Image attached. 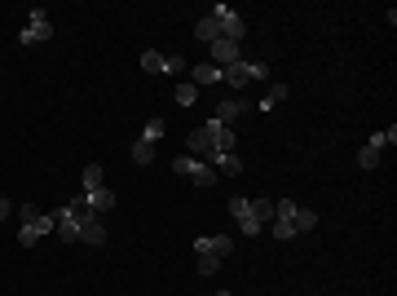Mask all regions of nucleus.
<instances>
[{"mask_svg": "<svg viewBox=\"0 0 397 296\" xmlns=\"http://www.w3.org/2000/svg\"><path fill=\"white\" fill-rule=\"evenodd\" d=\"M252 212H256L261 226H265V221H274V199H256V204H252Z\"/></svg>", "mask_w": 397, "mask_h": 296, "instance_id": "nucleus-25", "label": "nucleus"}, {"mask_svg": "<svg viewBox=\"0 0 397 296\" xmlns=\"http://www.w3.org/2000/svg\"><path fill=\"white\" fill-rule=\"evenodd\" d=\"M141 71H150V76H182V71H186V58H182V53L146 49V53H141Z\"/></svg>", "mask_w": 397, "mask_h": 296, "instance_id": "nucleus-2", "label": "nucleus"}, {"mask_svg": "<svg viewBox=\"0 0 397 296\" xmlns=\"http://www.w3.org/2000/svg\"><path fill=\"white\" fill-rule=\"evenodd\" d=\"M22 221H27V226L18 230V243H22V247H31L35 239H40V234H49V230L58 226L49 212H35V204H22Z\"/></svg>", "mask_w": 397, "mask_h": 296, "instance_id": "nucleus-1", "label": "nucleus"}, {"mask_svg": "<svg viewBox=\"0 0 397 296\" xmlns=\"http://www.w3.org/2000/svg\"><path fill=\"white\" fill-rule=\"evenodd\" d=\"M208 128H212V159L216 155H234V128L212 124V120H208Z\"/></svg>", "mask_w": 397, "mask_h": 296, "instance_id": "nucleus-10", "label": "nucleus"}, {"mask_svg": "<svg viewBox=\"0 0 397 296\" xmlns=\"http://www.w3.org/2000/svg\"><path fill=\"white\" fill-rule=\"evenodd\" d=\"M318 226V212H309V208H296L292 217H283V221H274V239H292V234H305V230H314Z\"/></svg>", "mask_w": 397, "mask_h": 296, "instance_id": "nucleus-3", "label": "nucleus"}, {"mask_svg": "<svg viewBox=\"0 0 397 296\" xmlns=\"http://www.w3.org/2000/svg\"><path fill=\"white\" fill-rule=\"evenodd\" d=\"M234 62H243V49H238V40H212V67H234Z\"/></svg>", "mask_w": 397, "mask_h": 296, "instance_id": "nucleus-9", "label": "nucleus"}, {"mask_svg": "<svg viewBox=\"0 0 397 296\" xmlns=\"http://www.w3.org/2000/svg\"><path fill=\"white\" fill-rule=\"evenodd\" d=\"M49 35H53V22H49V14H44V9H35V14H31V22L22 27V35H18V40H22V44H44Z\"/></svg>", "mask_w": 397, "mask_h": 296, "instance_id": "nucleus-6", "label": "nucleus"}, {"mask_svg": "<svg viewBox=\"0 0 397 296\" xmlns=\"http://www.w3.org/2000/svg\"><path fill=\"white\" fill-rule=\"evenodd\" d=\"M221 80L225 85H265V80H270V67L265 62H234V67L221 71Z\"/></svg>", "mask_w": 397, "mask_h": 296, "instance_id": "nucleus-4", "label": "nucleus"}, {"mask_svg": "<svg viewBox=\"0 0 397 296\" xmlns=\"http://www.w3.org/2000/svg\"><path fill=\"white\" fill-rule=\"evenodd\" d=\"M102 186H106V177H102V168H98V164H89V168H84V195L102 191Z\"/></svg>", "mask_w": 397, "mask_h": 296, "instance_id": "nucleus-21", "label": "nucleus"}, {"mask_svg": "<svg viewBox=\"0 0 397 296\" xmlns=\"http://www.w3.org/2000/svg\"><path fill=\"white\" fill-rule=\"evenodd\" d=\"M243 111H247V102L230 98V102H221V106H216V120H212V124H225V128H234V120H238Z\"/></svg>", "mask_w": 397, "mask_h": 296, "instance_id": "nucleus-14", "label": "nucleus"}, {"mask_svg": "<svg viewBox=\"0 0 397 296\" xmlns=\"http://www.w3.org/2000/svg\"><path fill=\"white\" fill-rule=\"evenodd\" d=\"M384 146H389V133H376L362 150H358V164H362V168H376L380 155H384Z\"/></svg>", "mask_w": 397, "mask_h": 296, "instance_id": "nucleus-11", "label": "nucleus"}, {"mask_svg": "<svg viewBox=\"0 0 397 296\" xmlns=\"http://www.w3.org/2000/svg\"><path fill=\"white\" fill-rule=\"evenodd\" d=\"M199 270H203V275H216V270H221V261H212V256H199Z\"/></svg>", "mask_w": 397, "mask_h": 296, "instance_id": "nucleus-27", "label": "nucleus"}, {"mask_svg": "<svg viewBox=\"0 0 397 296\" xmlns=\"http://www.w3.org/2000/svg\"><path fill=\"white\" fill-rule=\"evenodd\" d=\"M195 85H221V67L199 62V67H195Z\"/></svg>", "mask_w": 397, "mask_h": 296, "instance_id": "nucleus-20", "label": "nucleus"}, {"mask_svg": "<svg viewBox=\"0 0 397 296\" xmlns=\"http://www.w3.org/2000/svg\"><path fill=\"white\" fill-rule=\"evenodd\" d=\"M164 133H168V124H164V120H150L146 128H141V137H150V141H164Z\"/></svg>", "mask_w": 397, "mask_h": 296, "instance_id": "nucleus-26", "label": "nucleus"}, {"mask_svg": "<svg viewBox=\"0 0 397 296\" xmlns=\"http://www.w3.org/2000/svg\"><path fill=\"white\" fill-rule=\"evenodd\" d=\"M199 102V85H177V106H195Z\"/></svg>", "mask_w": 397, "mask_h": 296, "instance_id": "nucleus-24", "label": "nucleus"}, {"mask_svg": "<svg viewBox=\"0 0 397 296\" xmlns=\"http://www.w3.org/2000/svg\"><path fill=\"white\" fill-rule=\"evenodd\" d=\"M212 164H216V173H221V177H238V173H243V159H238V155H216Z\"/></svg>", "mask_w": 397, "mask_h": 296, "instance_id": "nucleus-19", "label": "nucleus"}, {"mask_svg": "<svg viewBox=\"0 0 397 296\" xmlns=\"http://www.w3.org/2000/svg\"><path fill=\"white\" fill-rule=\"evenodd\" d=\"M283 98H287V85H270V89H265V98H261V111H274Z\"/></svg>", "mask_w": 397, "mask_h": 296, "instance_id": "nucleus-22", "label": "nucleus"}, {"mask_svg": "<svg viewBox=\"0 0 397 296\" xmlns=\"http://www.w3.org/2000/svg\"><path fill=\"white\" fill-rule=\"evenodd\" d=\"M9 212H14V208H9V199H0V221H5Z\"/></svg>", "mask_w": 397, "mask_h": 296, "instance_id": "nucleus-28", "label": "nucleus"}, {"mask_svg": "<svg viewBox=\"0 0 397 296\" xmlns=\"http://www.w3.org/2000/svg\"><path fill=\"white\" fill-rule=\"evenodd\" d=\"M186 146L195 150V159H212V128H208V124L195 128V133L186 137Z\"/></svg>", "mask_w": 397, "mask_h": 296, "instance_id": "nucleus-13", "label": "nucleus"}, {"mask_svg": "<svg viewBox=\"0 0 397 296\" xmlns=\"http://www.w3.org/2000/svg\"><path fill=\"white\" fill-rule=\"evenodd\" d=\"M195 252H199V256H212V261H221V256L234 252V239H230V234H212V239L203 234V239H195Z\"/></svg>", "mask_w": 397, "mask_h": 296, "instance_id": "nucleus-7", "label": "nucleus"}, {"mask_svg": "<svg viewBox=\"0 0 397 296\" xmlns=\"http://www.w3.org/2000/svg\"><path fill=\"white\" fill-rule=\"evenodd\" d=\"M195 35H199L203 44H212V40H221L225 31H221V22H216V18L208 14V18H199V22H195Z\"/></svg>", "mask_w": 397, "mask_h": 296, "instance_id": "nucleus-18", "label": "nucleus"}, {"mask_svg": "<svg viewBox=\"0 0 397 296\" xmlns=\"http://www.w3.org/2000/svg\"><path fill=\"white\" fill-rule=\"evenodd\" d=\"M155 155H159V141H150V137H137V141H132V159H137L141 168H146Z\"/></svg>", "mask_w": 397, "mask_h": 296, "instance_id": "nucleus-17", "label": "nucleus"}, {"mask_svg": "<svg viewBox=\"0 0 397 296\" xmlns=\"http://www.w3.org/2000/svg\"><path fill=\"white\" fill-rule=\"evenodd\" d=\"M53 221H58L53 230H58V239H62V243H80V221L71 217L67 208H58V212H53Z\"/></svg>", "mask_w": 397, "mask_h": 296, "instance_id": "nucleus-12", "label": "nucleus"}, {"mask_svg": "<svg viewBox=\"0 0 397 296\" xmlns=\"http://www.w3.org/2000/svg\"><path fill=\"white\" fill-rule=\"evenodd\" d=\"M80 243H89V247H102V243H106L102 217H93V221H84V226H80Z\"/></svg>", "mask_w": 397, "mask_h": 296, "instance_id": "nucleus-15", "label": "nucleus"}, {"mask_svg": "<svg viewBox=\"0 0 397 296\" xmlns=\"http://www.w3.org/2000/svg\"><path fill=\"white\" fill-rule=\"evenodd\" d=\"M67 212H71V217L80 221V226H84V221H93V208L84 204V195H80V199H71V204H67Z\"/></svg>", "mask_w": 397, "mask_h": 296, "instance_id": "nucleus-23", "label": "nucleus"}, {"mask_svg": "<svg viewBox=\"0 0 397 296\" xmlns=\"http://www.w3.org/2000/svg\"><path fill=\"white\" fill-rule=\"evenodd\" d=\"M84 204H89V208H93V217H106V212H111V208H115V195H111V191H106V186H102V191H93V195H84Z\"/></svg>", "mask_w": 397, "mask_h": 296, "instance_id": "nucleus-16", "label": "nucleus"}, {"mask_svg": "<svg viewBox=\"0 0 397 296\" xmlns=\"http://www.w3.org/2000/svg\"><path fill=\"white\" fill-rule=\"evenodd\" d=\"M230 212H234V221H238V230H243L247 234V239H252V234H261L265 226H261V221H256V212H252V204H247V199H230Z\"/></svg>", "mask_w": 397, "mask_h": 296, "instance_id": "nucleus-8", "label": "nucleus"}, {"mask_svg": "<svg viewBox=\"0 0 397 296\" xmlns=\"http://www.w3.org/2000/svg\"><path fill=\"white\" fill-rule=\"evenodd\" d=\"M173 173L177 177H190L195 186H212L216 182V168H212V164H203V159H195V155H177L173 159Z\"/></svg>", "mask_w": 397, "mask_h": 296, "instance_id": "nucleus-5", "label": "nucleus"}]
</instances>
